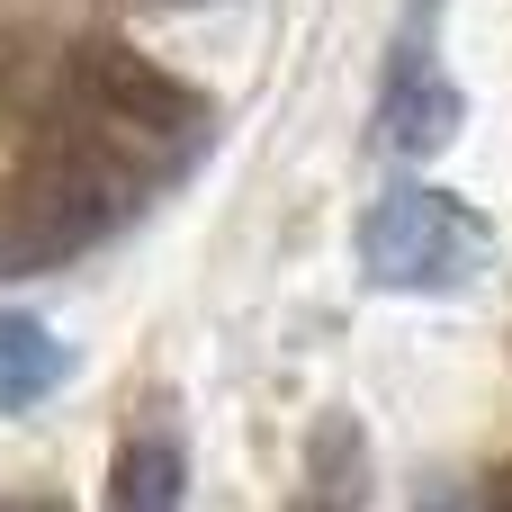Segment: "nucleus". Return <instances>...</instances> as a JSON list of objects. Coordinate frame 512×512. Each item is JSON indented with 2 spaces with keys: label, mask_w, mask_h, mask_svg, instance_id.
I'll list each match as a JSON object with an SVG mask.
<instances>
[{
  "label": "nucleus",
  "mask_w": 512,
  "mask_h": 512,
  "mask_svg": "<svg viewBox=\"0 0 512 512\" xmlns=\"http://www.w3.org/2000/svg\"><path fill=\"white\" fill-rule=\"evenodd\" d=\"M135 198H144V171L126 162V135L99 126L90 108L54 117V126L27 144V162H18V180H9V198H0V270L72 261V252L99 243L108 225H126Z\"/></svg>",
  "instance_id": "f257e3e1"
},
{
  "label": "nucleus",
  "mask_w": 512,
  "mask_h": 512,
  "mask_svg": "<svg viewBox=\"0 0 512 512\" xmlns=\"http://www.w3.org/2000/svg\"><path fill=\"white\" fill-rule=\"evenodd\" d=\"M486 261H495V225H486V207H468L450 189H387L360 216V279L369 288L441 297V288H468Z\"/></svg>",
  "instance_id": "f03ea898"
},
{
  "label": "nucleus",
  "mask_w": 512,
  "mask_h": 512,
  "mask_svg": "<svg viewBox=\"0 0 512 512\" xmlns=\"http://www.w3.org/2000/svg\"><path fill=\"white\" fill-rule=\"evenodd\" d=\"M72 108H90L99 126H117L126 144H171L198 135V90L171 81L153 54L135 45H81L72 54Z\"/></svg>",
  "instance_id": "7ed1b4c3"
},
{
  "label": "nucleus",
  "mask_w": 512,
  "mask_h": 512,
  "mask_svg": "<svg viewBox=\"0 0 512 512\" xmlns=\"http://www.w3.org/2000/svg\"><path fill=\"white\" fill-rule=\"evenodd\" d=\"M459 126H468V99H459V81L432 63V45H423V27H414V36L396 45L387 81H378V135H387V153L423 162V153H441Z\"/></svg>",
  "instance_id": "20e7f679"
},
{
  "label": "nucleus",
  "mask_w": 512,
  "mask_h": 512,
  "mask_svg": "<svg viewBox=\"0 0 512 512\" xmlns=\"http://www.w3.org/2000/svg\"><path fill=\"white\" fill-rule=\"evenodd\" d=\"M63 378H72L63 333H54V324H36L27 306H0V414H36Z\"/></svg>",
  "instance_id": "39448f33"
},
{
  "label": "nucleus",
  "mask_w": 512,
  "mask_h": 512,
  "mask_svg": "<svg viewBox=\"0 0 512 512\" xmlns=\"http://www.w3.org/2000/svg\"><path fill=\"white\" fill-rule=\"evenodd\" d=\"M189 504V459L162 432H135L108 459V512H180Z\"/></svg>",
  "instance_id": "423d86ee"
},
{
  "label": "nucleus",
  "mask_w": 512,
  "mask_h": 512,
  "mask_svg": "<svg viewBox=\"0 0 512 512\" xmlns=\"http://www.w3.org/2000/svg\"><path fill=\"white\" fill-rule=\"evenodd\" d=\"M477 512H512V468H495V477L477 486Z\"/></svg>",
  "instance_id": "0eeeda50"
},
{
  "label": "nucleus",
  "mask_w": 512,
  "mask_h": 512,
  "mask_svg": "<svg viewBox=\"0 0 512 512\" xmlns=\"http://www.w3.org/2000/svg\"><path fill=\"white\" fill-rule=\"evenodd\" d=\"M0 512H63V504H45V495H36V504H27V495H9Z\"/></svg>",
  "instance_id": "6e6552de"
},
{
  "label": "nucleus",
  "mask_w": 512,
  "mask_h": 512,
  "mask_svg": "<svg viewBox=\"0 0 512 512\" xmlns=\"http://www.w3.org/2000/svg\"><path fill=\"white\" fill-rule=\"evenodd\" d=\"M171 9H207V0H171Z\"/></svg>",
  "instance_id": "1a4fd4ad"
}]
</instances>
